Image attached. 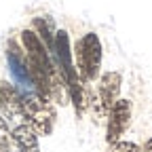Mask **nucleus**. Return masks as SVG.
Instances as JSON below:
<instances>
[{
    "mask_svg": "<svg viewBox=\"0 0 152 152\" xmlns=\"http://www.w3.org/2000/svg\"><path fill=\"white\" fill-rule=\"evenodd\" d=\"M21 106H23V116L34 127V131L38 135H49L55 127V108H53L51 99L42 97L40 93L23 91Z\"/></svg>",
    "mask_w": 152,
    "mask_h": 152,
    "instance_id": "nucleus-1",
    "label": "nucleus"
},
{
    "mask_svg": "<svg viewBox=\"0 0 152 152\" xmlns=\"http://www.w3.org/2000/svg\"><path fill=\"white\" fill-rule=\"evenodd\" d=\"M102 42L97 34H85L78 42H76V59H78V70L83 80H95L99 76L102 68Z\"/></svg>",
    "mask_w": 152,
    "mask_h": 152,
    "instance_id": "nucleus-2",
    "label": "nucleus"
},
{
    "mask_svg": "<svg viewBox=\"0 0 152 152\" xmlns=\"http://www.w3.org/2000/svg\"><path fill=\"white\" fill-rule=\"evenodd\" d=\"M0 116L7 123L21 125L28 123L23 116V106H21V95L11 83H0Z\"/></svg>",
    "mask_w": 152,
    "mask_h": 152,
    "instance_id": "nucleus-3",
    "label": "nucleus"
},
{
    "mask_svg": "<svg viewBox=\"0 0 152 152\" xmlns=\"http://www.w3.org/2000/svg\"><path fill=\"white\" fill-rule=\"evenodd\" d=\"M131 123V102L129 99H116L108 112V129H106V142L114 144L127 131Z\"/></svg>",
    "mask_w": 152,
    "mask_h": 152,
    "instance_id": "nucleus-4",
    "label": "nucleus"
},
{
    "mask_svg": "<svg viewBox=\"0 0 152 152\" xmlns=\"http://www.w3.org/2000/svg\"><path fill=\"white\" fill-rule=\"evenodd\" d=\"M121 74L118 72H106L99 80L97 87V114H106L110 112V108L114 106V102L118 99V93H121Z\"/></svg>",
    "mask_w": 152,
    "mask_h": 152,
    "instance_id": "nucleus-5",
    "label": "nucleus"
},
{
    "mask_svg": "<svg viewBox=\"0 0 152 152\" xmlns=\"http://www.w3.org/2000/svg\"><path fill=\"white\" fill-rule=\"evenodd\" d=\"M7 61H9V70H11V74H13V78L17 80V85L21 87L23 91L32 89L34 83H32V76H30L28 59H23V55L19 53V49H17L15 42H9V49H7Z\"/></svg>",
    "mask_w": 152,
    "mask_h": 152,
    "instance_id": "nucleus-6",
    "label": "nucleus"
},
{
    "mask_svg": "<svg viewBox=\"0 0 152 152\" xmlns=\"http://www.w3.org/2000/svg\"><path fill=\"white\" fill-rule=\"evenodd\" d=\"M53 55L57 57L59 61V68L64 70V76L76 74V68L72 66V51H70V36L66 30H59L55 32V47H53Z\"/></svg>",
    "mask_w": 152,
    "mask_h": 152,
    "instance_id": "nucleus-7",
    "label": "nucleus"
},
{
    "mask_svg": "<svg viewBox=\"0 0 152 152\" xmlns=\"http://www.w3.org/2000/svg\"><path fill=\"white\" fill-rule=\"evenodd\" d=\"M32 26H34L38 38L45 42V47L49 51H53V47H55V21L51 17H34Z\"/></svg>",
    "mask_w": 152,
    "mask_h": 152,
    "instance_id": "nucleus-8",
    "label": "nucleus"
},
{
    "mask_svg": "<svg viewBox=\"0 0 152 152\" xmlns=\"http://www.w3.org/2000/svg\"><path fill=\"white\" fill-rule=\"evenodd\" d=\"M13 137L15 142L19 144V148H21V152L26 150H32L38 146V135H36V131L30 123H21V125H15L13 127Z\"/></svg>",
    "mask_w": 152,
    "mask_h": 152,
    "instance_id": "nucleus-9",
    "label": "nucleus"
},
{
    "mask_svg": "<svg viewBox=\"0 0 152 152\" xmlns=\"http://www.w3.org/2000/svg\"><path fill=\"white\" fill-rule=\"evenodd\" d=\"M0 152H21L19 144L13 137V131L9 129V125L2 116H0Z\"/></svg>",
    "mask_w": 152,
    "mask_h": 152,
    "instance_id": "nucleus-10",
    "label": "nucleus"
},
{
    "mask_svg": "<svg viewBox=\"0 0 152 152\" xmlns=\"http://www.w3.org/2000/svg\"><path fill=\"white\" fill-rule=\"evenodd\" d=\"M142 148L135 144V142H114V144H110V150L108 152H140Z\"/></svg>",
    "mask_w": 152,
    "mask_h": 152,
    "instance_id": "nucleus-11",
    "label": "nucleus"
},
{
    "mask_svg": "<svg viewBox=\"0 0 152 152\" xmlns=\"http://www.w3.org/2000/svg\"><path fill=\"white\" fill-rule=\"evenodd\" d=\"M140 152H152V137H150V140H148V142L144 144V148H142Z\"/></svg>",
    "mask_w": 152,
    "mask_h": 152,
    "instance_id": "nucleus-12",
    "label": "nucleus"
}]
</instances>
